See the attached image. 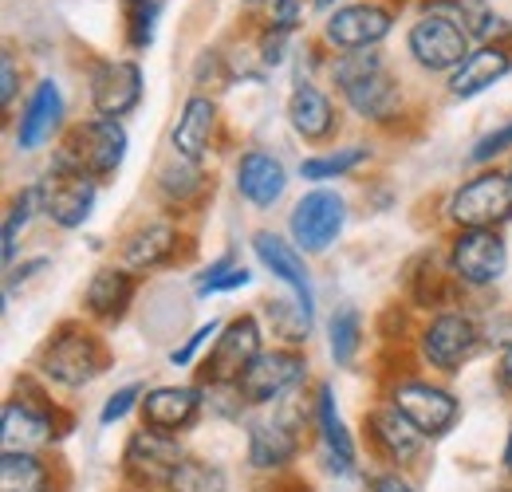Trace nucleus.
I'll use <instances>...</instances> for the list:
<instances>
[{"label": "nucleus", "mask_w": 512, "mask_h": 492, "mask_svg": "<svg viewBox=\"0 0 512 492\" xmlns=\"http://www.w3.org/2000/svg\"><path fill=\"white\" fill-rule=\"evenodd\" d=\"M335 83L343 87V99L351 103V111L363 119H390L398 107V83L386 71L383 56L375 52L335 60Z\"/></svg>", "instance_id": "f257e3e1"}, {"label": "nucleus", "mask_w": 512, "mask_h": 492, "mask_svg": "<svg viewBox=\"0 0 512 492\" xmlns=\"http://www.w3.org/2000/svg\"><path fill=\"white\" fill-rule=\"evenodd\" d=\"M123 154H127V130L119 126V119H95V123L71 126L56 162L87 178H111L123 166Z\"/></svg>", "instance_id": "f03ea898"}, {"label": "nucleus", "mask_w": 512, "mask_h": 492, "mask_svg": "<svg viewBox=\"0 0 512 492\" xmlns=\"http://www.w3.org/2000/svg\"><path fill=\"white\" fill-rule=\"evenodd\" d=\"M107 363H111L107 347L91 331H75V327H67L44 351V374L60 386H87L91 378H99L107 370Z\"/></svg>", "instance_id": "7ed1b4c3"}, {"label": "nucleus", "mask_w": 512, "mask_h": 492, "mask_svg": "<svg viewBox=\"0 0 512 492\" xmlns=\"http://www.w3.org/2000/svg\"><path fill=\"white\" fill-rule=\"evenodd\" d=\"M449 217L465 229H493L512 217V182L501 174H481L473 182H465L453 201H449Z\"/></svg>", "instance_id": "20e7f679"}, {"label": "nucleus", "mask_w": 512, "mask_h": 492, "mask_svg": "<svg viewBox=\"0 0 512 492\" xmlns=\"http://www.w3.org/2000/svg\"><path fill=\"white\" fill-rule=\"evenodd\" d=\"M36 189H40V205H44V213H48L56 225H64V229H79V225L91 217V205H95V182H91L87 174H79V170H71V166L52 162L48 178L36 185Z\"/></svg>", "instance_id": "39448f33"}, {"label": "nucleus", "mask_w": 512, "mask_h": 492, "mask_svg": "<svg viewBox=\"0 0 512 492\" xmlns=\"http://www.w3.org/2000/svg\"><path fill=\"white\" fill-rule=\"evenodd\" d=\"M256 355H260V327H256L253 315H241L221 331L213 355L201 367V378L209 386H229V382L237 386V378L245 374V367L253 363Z\"/></svg>", "instance_id": "423d86ee"}, {"label": "nucleus", "mask_w": 512, "mask_h": 492, "mask_svg": "<svg viewBox=\"0 0 512 492\" xmlns=\"http://www.w3.org/2000/svg\"><path fill=\"white\" fill-rule=\"evenodd\" d=\"M449 260H453L457 280L481 288V284H493V280L505 276V268H509V248H505V241H501L493 229H465V233L453 241Z\"/></svg>", "instance_id": "0eeeda50"}, {"label": "nucleus", "mask_w": 512, "mask_h": 492, "mask_svg": "<svg viewBox=\"0 0 512 492\" xmlns=\"http://www.w3.org/2000/svg\"><path fill=\"white\" fill-rule=\"evenodd\" d=\"M304 359L296 351H260L245 374L237 378V394L253 406H264L272 398H280L284 390H292L304 378Z\"/></svg>", "instance_id": "6e6552de"}, {"label": "nucleus", "mask_w": 512, "mask_h": 492, "mask_svg": "<svg viewBox=\"0 0 512 492\" xmlns=\"http://www.w3.org/2000/svg\"><path fill=\"white\" fill-rule=\"evenodd\" d=\"M347 221V205L339 193L331 189H312L296 209H292V237L296 245H304L308 252H323L339 237Z\"/></svg>", "instance_id": "1a4fd4ad"}, {"label": "nucleus", "mask_w": 512, "mask_h": 492, "mask_svg": "<svg viewBox=\"0 0 512 492\" xmlns=\"http://www.w3.org/2000/svg\"><path fill=\"white\" fill-rule=\"evenodd\" d=\"M410 52L414 60L430 71H446V67H461L469 60V40L457 28V20L449 16H422L410 28Z\"/></svg>", "instance_id": "9d476101"}, {"label": "nucleus", "mask_w": 512, "mask_h": 492, "mask_svg": "<svg viewBox=\"0 0 512 492\" xmlns=\"http://www.w3.org/2000/svg\"><path fill=\"white\" fill-rule=\"evenodd\" d=\"M127 473L138 485H170L174 469L182 465V449L174 437H166L162 430H138L127 441V457H123Z\"/></svg>", "instance_id": "9b49d317"}, {"label": "nucleus", "mask_w": 512, "mask_h": 492, "mask_svg": "<svg viewBox=\"0 0 512 492\" xmlns=\"http://www.w3.org/2000/svg\"><path fill=\"white\" fill-rule=\"evenodd\" d=\"M142 99V71L130 60H107L91 71V103L103 119H119Z\"/></svg>", "instance_id": "f8f14e48"}, {"label": "nucleus", "mask_w": 512, "mask_h": 492, "mask_svg": "<svg viewBox=\"0 0 512 492\" xmlns=\"http://www.w3.org/2000/svg\"><path fill=\"white\" fill-rule=\"evenodd\" d=\"M394 406L426 437H442L457 422V398L430 382H402L394 390Z\"/></svg>", "instance_id": "ddd939ff"}, {"label": "nucleus", "mask_w": 512, "mask_h": 492, "mask_svg": "<svg viewBox=\"0 0 512 492\" xmlns=\"http://www.w3.org/2000/svg\"><path fill=\"white\" fill-rule=\"evenodd\" d=\"M477 339H481V335H477V327H473L469 315L446 311V315H438V319L426 327V335H422V355L438 370H453L477 351Z\"/></svg>", "instance_id": "4468645a"}, {"label": "nucleus", "mask_w": 512, "mask_h": 492, "mask_svg": "<svg viewBox=\"0 0 512 492\" xmlns=\"http://www.w3.org/2000/svg\"><path fill=\"white\" fill-rule=\"evenodd\" d=\"M390 32V12L379 4H347L327 20V40L339 48H371Z\"/></svg>", "instance_id": "2eb2a0df"}, {"label": "nucleus", "mask_w": 512, "mask_h": 492, "mask_svg": "<svg viewBox=\"0 0 512 492\" xmlns=\"http://www.w3.org/2000/svg\"><path fill=\"white\" fill-rule=\"evenodd\" d=\"M197 406H201V394L193 386H158V390L146 394L142 418H146L150 430L174 433L182 430V426H190Z\"/></svg>", "instance_id": "dca6fc26"}, {"label": "nucleus", "mask_w": 512, "mask_h": 492, "mask_svg": "<svg viewBox=\"0 0 512 492\" xmlns=\"http://www.w3.org/2000/svg\"><path fill=\"white\" fill-rule=\"evenodd\" d=\"M60 115H64L60 87H56L52 79H44V83L32 91V99H28L24 115H20V126H16V146H20V150H36V146H40L56 126H60Z\"/></svg>", "instance_id": "f3484780"}, {"label": "nucleus", "mask_w": 512, "mask_h": 492, "mask_svg": "<svg viewBox=\"0 0 512 492\" xmlns=\"http://www.w3.org/2000/svg\"><path fill=\"white\" fill-rule=\"evenodd\" d=\"M284 185H288L284 166H280L272 154L249 150V154L241 158V166H237V189H241L245 201H253V205H260V209H268V205L280 201Z\"/></svg>", "instance_id": "a211bd4d"}, {"label": "nucleus", "mask_w": 512, "mask_h": 492, "mask_svg": "<svg viewBox=\"0 0 512 492\" xmlns=\"http://www.w3.org/2000/svg\"><path fill=\"white\" fill-rule=\"evenodd\" d=\"M367 426H371L375 445L383 449L390 461H398V465L414 461V457H418V449H422V437H426V433L418 430V426H414L398 406H390V410H375V414L367 418Z\"/></svg>", "instance_id": "6ab92c4d"}, {"label": "nucleus", "mask_w": 512, "mask_h": 492, "mask_svg": "<svg viewBox=\"0 0 512 492\" xmlns=\"http://www.w3.org/2000/svg\"><path fill=\"white\" fill-rule=\"evenodd\" d=\"M253 248H256V256L272 268V276H280V280L296 292V304H304V308L312 311V280H308V268H304V260L296 256V248L284 245V241L272 237V233H256Z\"/></svg>", "instance_id": "aec40b11"}, {"label": "nucleus", "mask_w": 512, "mask_h": 492, "mask_svg": "<svg viewBox=\"0 0 512 492\" xmlns=\"http://www.w3.org/2000/svg\"><path fill=\"white\" fill-rule=\"evenodd\" d=\"M213 123H217V107L205 95H193L190 103H186V111H182V119H178V126H174V150L197 166L209 154Z\"/></svg>", "instance_id": "412c9836"}, {"label": "nucleus", "mask_w": 512, "mask_h": 492, "mask_svg": "<svg viewBox=\"0 0 512 492\" xmlns=\"http://www.w3.org/2000/svg\"><path fill=\"white\" fill-rule=\"evenodd\" d=\"M509 67H512L509 52H501V48H481V52H473L469 60L453 71L449 91H453L457 99H469V95H477V91L493 87L497 79H505V75H509Z\"/></svg>", "instance_id": "4be33fe9"}, {"label": "nucleus", "mask_w": 512, "mask_h": 492, "mask_svg": "<svg viewBox=\"0 0 512 492\" xmlns=\"http://www.w3.org/2000/svg\"><path fill=\"white\" fill-rule=\"evenodd\" d=\"M316 422H320L327 469H331V473H351V465H355V445H351V437L343 430L339 414H335V394H331L327 382L320 386V398H316Z\"/></svg>", "instance_id": "5701e85b"}, {"label": "nucleus", "mask_w": 512, "mask_h": 492, "mask_svg": "<svg viewBox=\"0 0 512 492\" xmlns=\"http://www.w3.org/2000/svg\"><path fill=\"white\" fill-rule=\"evenodd\" d=\"M83 300H87V311H91V315H99V319H119V315L130 308V300H134V276L119 272V268H103V272L91 276Z\"/></svg>", "instance_id": "b1692460"}, {"label": "nucleus", "mask_w": 512, "mask_h": 492, "mask_svg": "<svg viewBox=\"0 0 512 492\" xmlns=\"http://www.w3.org/2000/svg\"><path fill=\"white\" fill-rule=\"evenodd\" d=\"M174 248H178V233L170 225L154 221V225H142L138 233H130L123 245V260L134 268H158L174 256Z\"/></svg>", "instance_id": "393cba45"}, {"label": "nucleus", "mask_w": 512, "mask_h": 492, "mask_svg": "<svg viewBox=\"0 0 512 492\" xmlns=\"http://www.w3.org/2000/svg\"><path fill=\"white\" fill-rule=\"evenodd\" d=\"M296 457V437L284 422H256L249 430V461L256 469H280Z\"/></svg>", "instance_id": "a878e982"}, {"label": "nucleus", "mask_w": 512, "mask_h": 492, "mask_svg": "<svg viewBox=\"0 0 512 492\" xmlns=\"http://www.w3.org/2000/svg\"><path fill=\"white\" fill-rule=\"evenodd\" d=\"M288 119L296 126V134H304V138H323V134L331 130V119H335V115H331V103L323 99L312 83H300L296 95H292V103H288Z\"/></svg>", "instance_id": "bb28decb"}, {"label": "nucleus", "mask_w": 512, "mask_h": 492, "mask_svg": "<svg viewBox=\"0 0 512 492\" xmlns=\"http://www.w3.org/2000/svg\"><path fill=\"white\" fill-rule=\"evenodd\" d=\"M48 485V465L28 449L0 457V492H48Z\"/></svg>", "instance_id": "cd10ccee"}, {"label": "nucleus", "mask_w": 512, "mask_h": 492, "mask_svg": "<svg viewBox=\"0 0 512 492\" xmlns=\"http://www.w3.org/2000/svg\"><path fill=\"white\" fill-rule=\"evenodd\" d=\"M170 492H225V473L217 465L182 457V465L170 477Z\"/></svg>", "instance_id": "c85d7f7f"}, {"label": "nucleus", "mask_w": 512, "mask_h": 492, "mask_svg": "<svg viewBox=\"0 0 512 492\" xmlns=\"http://www.w3.org/2000/svg\"><path fill=\"white\" fill-rule=\"evenodd\" d=\"M355 351H359V311H335V319H331V359L339 367H347L355 359Z\"/></svg>", "instance_id": "c756f323"}, {"label": "nucleus", "mask_w": 512, "mask_h": 492, "mask_svg": "<svg viewBox=\"0 0 512 492\" xmlns=\"http://www.w3.org/2000/svg\"><path fill=\"white\" fill-rule=\"evenodd\" d=\"M363 158H367L363 146H347V150H335V154H323V158H308V162L300 166V174H304L308 182H323V178H335V174L355 170Z\"/></svg>", "instance_id": "7c9ffc66"}, {"label": "nucleus", "mask_w": 512, "mask_h": 492, "mask_svg": "<svg viewBox=\"0 0 512 492\" xmlns=\"http://www.w3.org/2000/svg\"><path fill=\"white\" fill-rule=\"evenodd\" d=\"M268 319H272V327L288 339V343H304L308 339V327H312V311L304 308V304H268Z\"/></svg>", "instance_id": "2f4dec72"}, {"label": "nucleus", "mask_w": 512, "mask_h": 492, "mask_svg": "<svg viewBox=\"0 0 512 492\" xmlns=\"http://www.w3.org/2000/svg\"><path fill=\"white\" fill-rule=\"evenodd\" d=\"M249 280H253L249 268H237L233 256H221V260L197 280V292H201V296H209V292H233V288H245Z\"/></svg>", "instance_id": "473e14b6"}, {"label": "nucleus", "mask_w": 512, "mask_h": 492, "mask_svg": "<svg viewBox=\"0 0 512 492\" xmlns=\"http://www.w3.org/2000/svg\"><path fill=\"white\" fill-rule=\"evenodd\" d=\"M453 300V280L442 276L438 268H422L414 276V304L418 308H442Z\"/></svg>", "instance_id": "72a5a7b5"}, {"label": "nucleus", "mask_w": 512, "mask_h": 492, "mask_svg": "<svg viewBox=\"0 0 512 492\" xmlns=\"http://www.w3.org/2000/svg\"><path fill=\"white\" fill-rule=\"evenodd\" d=\"M40 205V189H24L16 201H12V209H8V217H4V260H12L16 256V233L28 225V217H32V209Z\"/></svg>", "instance_id": "f704fd0d"}, {"label": "nucleus", "mask_w": 512, "mask_h": 492, "mask_svg": "<svg viewBox=\"0 0 512 492\" xmlns=\"http://www.w3.org/2000/svg\"><path fill=\"white\" fill-rule=\"evenodd\" d=\"M127 12H130V44L134 48H150L154 20L162 12V0H127Z\"/></svg>", "instance_id": "c9c22d12"}, {"label": "nucleus", "mask_w": 512, "mask_h": 492, "mask_svg": "<svg viewBox=\"0 0 512 492\" xmlns=\"http://www.w3.org/2000/svg\"><path fill=\"white\" fill-rule=\"evenodd\" d=\"M197 170H193V162H186L182 158V166H166L162 170V189L166 193H174V197H190L193 189H197Z\"/></svg>", "instance_id": "e433bc0d"}, {"label": "nucleus", "mask_w": 512, "mask_h": 492, "mask_svg": "<svg viewBox=\"0 0 512 492\" xmlns=\"http://www.w3.org/2000/svg\"><path fill=\"white\" fill-rule=\"evenodd\" d=\"M138 394H142L138 386H123L119 394H111V398H107V406H103V414H99V418H103V426H111V422L127 418V410L138 402Z\"/></svg>", "instance_id": "4c0bfd02"}, {"label": "nucleus", "mask_w": 512, "mask_h": 492, "mask_svg": "<svg viewBox=\"0 0 512 492\" xmlns=\"http://www.w3.org/2000/svg\"><path fill=\"white\" fill-rule=\"evenodd\" d=\"M505 146H512V123L501 126V130H493V134H485V138L473 146V162H489V158H497Z\"/></svg>", "instance_id": "58836bf2"}, {"label": "nucleus", "mask_w": 512, "mask_h": 492, "mask_svg": "<svg viewBox=\"0 0 512 492\" xmlns=\"http://www.w3.org/2000/svg\"><path fill=\"white\" fill-rule=\"evenodd\" d=\"M217 331H221L217 323H205V327H197V331H193L190 339H186V347H178V351L170 355V363H174V367H186V363H190L193 355H197V351L205 347V339H213Z\"/></svg>", "instance_id": "ea45409f"}, {"label": "nucleus", "mask_w": 512, "mask_h": 492, "mask_svg": "<svg viewBox=\"0 0 512 492\" xmlns=\"http://www.w3.org/2000/svg\"><path fill=\"white\" fill-rule=\"evenodd\" d=\"M296 16H300V0H272V24L280 32H292Z\"/></svg>", "instance_id": "a19ab883"}, {"label": "nucleus", "mask_w": 512, "mask_h": 492, "mask_svg": "<svg viewBox=\"0 0 512 492\" xmlns=\"http://www.w3.org/2000/svg\"><path fill=\"white\" fill-rule=\"evenodd\" d=\"M0 67H4V87H0V103L8 107L12 99H16V60L4 52V60H0Z\"/></svg>", "instance_id": "79ce46f5"}, {"label": "nucleus", "mask_w": 512, "mask_h": 492, "mask_svg": "<svg viewBox=\"0 0 512 492\" xmlns=\"http://www.w3.org/2000/svg\"><path fill=\"white\" fill-rule=\"evenodd\" d=\"M371 492H414L398 473H383V477H375V485H371Z\"/></svg>", "instance_id": "37998d69"}, {"label": "nucleus", "mask_w": 512, "mask_h": 492, "mask_svg": "<svg viewBox=\"0 0 512 492\" xmlns=\"http://www.w3.org/2000/svg\"><path fill=\"white\" fill-rule=\"evenodd\" d=\"M268 492H308V485H304V481H296V477H284V481H276Z\"/></svg>", "instance_id": "c03bdc74"}, {"label": "nucleus", "mask_w": 512, "mask_h": 492, "mask_svg": "<svg viewBox=\"0 0 512 492\" xmlns=\"http://www.w3.org/2000/svg\"><path fill=\"white\" fill-rule=\"evenodd\" d=\"M501 382L512 390V343L505 347V359H501Z\"/></svg>", "instance_id": "a18cd8bd"}, {"label": "nucleus", "mask_w": 512, "mask_h": 492, "mask_svg": "<svg viewBox=\"0 0 512 492\" xmlns=\"http://www.w3.org/2000/svg\"><path fill=\"white\" fill-rule=\"evenodd\" d=\"M505 469L512 473V433H509V445H505Z\"/></svg>", "instance_id": "49530a36"}, {"label": "nucleus", "mask_w": 512, "mask_h": 492, "mask_svg": "<svg viewBox=\"0 0 512 492\" xmlns=\"http://www.w3.org/2000/svg\"><path fill=\"white\" fill-rule=\"evenodd\" d=\"M331 4H335V0H316V8H320V12L323 8H331Z\"/></svg>", "instance_id": "de8ad7c7"}, {"label": "nucleus", "mask_w": 512, "mask_h": 492, "mask_svg": "<svg viewBox=\"0 0 512 492\" xmlns=\"http://www.w3.org/2000/svg\"><path fill=\"white\" fill-rule=\"evenodd\" d=\"M245 4H260V0H245Z\"/></svg>", "instance_id": "09e8293b"}, {"label": "nucleus", "mask_w": 512, "mask_h": 492, "mask_svg": "<svg viewBox=\"0 0 512 492\" xmlns=\"http://www.w3.org/2000/svg\"><path fill=\"white\" fill-rule=\"evenodd\" d=\"M493 492H512V489H493Z\"/></svg>", "instance_id": "8fccbe9b"}, {"label": "nucleus", "mask_w": 512, "mask_h": 492, "mask_svg": "<svg viewBox=\"0 0 512 492\" xmlns=\"http://www.w3.org/2000/svg\"><path fill=\"white\" fill-rule=\"evenodd\" d=\"M390 4H402V0H390Z\"/></svg>", "instance_id": "3c124183"}, {"label": "nucleus", "mask_w": 512, "mask_h": 492, "mask_svg": "<svg viewBox=\"0 0 512 492\" xmlns=\"http://www.w3.org/2000/svg\"><path fill=\"white\" fill-rule=\"evenodd\" d=\"M509 182H512V174H509Z\"/></svg>", "instance_id": "603ef678"}]
</instances>
